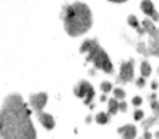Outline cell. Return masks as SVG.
Segmentation results:
<instances>
[{"label":"cell","mask_w":159,"mask_h":139,"mask_svg":"<svg viewBox=\"0 0 159 139\" xmlns=\"http://www.w3.org/2000/svg\"><path fill=\"white\" fill-rule=\"evenodd\" d=\"M95 119H96V122L99 125H105V123H107V122H109V115L105 114V112H100V114L96 115V118H95Z\"/></svg>","instance_id":"7c38bea8"},{"label":"cell","mask_w":159,"mask_h":139,"mask_svg":"<svg viewBox=\"0 0 159 139\" xmlns=\"http://www.w3.org/2000/svg\"><path fill=\"white\" fill-rule=\"evenodd\" d=\"M118 100H116V99H111V100H109V112H111V114H116V112H118Z\"/></svg>","instance_id":"5bb4252c"},{"label":"cell","mask_w":159,"mask_h":139,"mask_svg":"<svg viewBox=\"0 0 159 139\" xmlns=\"http://www.w3.org/2000/svg\"><path fill=\"white\" fill-rule=\"evenodd\" d=\"M118 109L122 110V112H126V109H128V105H126V102H120L118 105Z\"/></svg>","instance_id":"ffe728a7"},{"label":"cell","mask_w":159,"mask_h":139,"mask_svg":"<svg viewBox=\"0 0 159 139\" xmlns=\"http://www.w3.org/2000/svg\"><path fill=\"white\" fill-rule=\"evenodd\" d=\"M88 52H89V56H88V59H86V62L93 60L95 67L102 69L103 72H106V73H113V66H112V62L109 60V58H107L106 52L100 48L99 43H98L96 40H92L90 48H89Z\"/></svg>","instance_id":"3957f363"},{"label":"cell","mask_w":159,"mask_h":139,"mask_svg":"<svg viewBox=\"0 0 159 139\" xmlns=\"http://www.w3.org/2000/svg\"><path fill=\"white\" fill-rule=\"evenodd\" d=\"M75 95L79 96V98H85V103L89 105V103L92 102L93 96H95V90H93L90 83H88L86 81H82L78 85V88L75 89Z\"/></svg>","instance_id":"277c9868"},{"label":"cell","mask_w":159,"mask_h":139,"mask_svg":"<svg viewBox=\"0 0 159 139\" xmlns=\"http://www.w3.org/2000/svg\"><path fill=\"white\" fill-rule=\"evenodd\" d=\"M111 2H113V3H123L126 0H111Z\"/></svg>","instance_id":"603a6c76"},{"label":"cell","mask_w":159,"mask_h":139,"mask_svg":"<svg viewBox=\"0 0 159 139\" xmlns=\"http://www.w3.org/2000/svg\"><path fill=\"white\" fill-rule=\"evenodd\" d=\"M151 72H152L151 65H149L146 60H145V62H142V65H141V73H142V76H143V77L149 76V75H151Z\"/></svg>","instance_id":"8fae6325"},{"label":"cell","mask_w":159,"mask_h":139,"mask_svg":"<svg viewBox=\"0 0 159 139\" xmlns=\"http://www.w3.org/2000/svg\"><path fill=\"white\" fill-rule=\"evenodd\" d=\"M65 29L69 36H80L86 33L92 26V12L88 4L76 2V3L66 6L62 13Z\"/></svg>","instance_id":"7a4b0ae2"},{"label":"cell","mask_w":159,"mask_h":139,"mask_svg":"<svg viewBox=\"0 0 159 139\" xmlns=\"http://www.w3.org/2000/svg\"><path fill=\"white\" fill-rule=\"evenodd\" d=\"M149 55L159 56V29L156 30L155 35L151 36V44H149V49H146V56Z\"/></svg>","instance_id":"52a82bcc"},{"label":"cell","mask_w":159,"mask_h":139,"mask_svg":"<svg viewBox=\"0 0 159 139\" xmlns=\"http://www.w3.org/2000/svg\"><path fill=\"white\" fill-rule=\"evenodd\" d=\"M136 85L138 86H139V88H142V86H145V77L142 76V77H139V79H138L136 81Z\"/></svg>","instance_id":"7402d4cb"},{"label":"cell","mask_w":159,"mask_h":139,"mask_svg":"<svg viewBox=\"0 0 159 139\" xmlns=\"http://www.w3.org/2000/svg\"><path fill=\"white\" fill-rule=\"evenodd\" d=\"M141 7H142V12H143V13H146L149 17H152L155 22H158V20H159V13L155 10L153 3H152L151 0H142Z\"/></svg>","instance_id":"8992f818"},{"label":"cell","mask_w":159,"mask_h":139,"mask_svg":"<svg viewBox=\"0 0 159 139\" xmlns=\"http://www.w3.org/2000/svg\"><path fill=\"white\" fill-rule=\"evenodd\" d=\"M37 115H39V121L42 122V125H43L46 129L55 128V119H53L49 114H42L40 110H37Z\"/></svg>","instance_id":"9c48e42d"},{"label":"cell","mask_w":159,"mask_h":139,"mask_svg":"<svg viewBox=\"0 0 159 139\" xmlns=\"http://www.w3.org/2000/svg\"><path fill=\"white\" fill-rule=\"evenodd\" d=\"M48 102V95L46 93H39V95H33L30 98V103L36 110H42V108Z\"/></svg>","instance_id":"ba28073f"},{"label":"cell","mask_w":159,"mask_h":139,"mask_svg":"<svg viewBox=\"0 0 159 139\" xmlns=\"http://www.w3.org/2000/svg\"><path fill=\"white\" fill-rule=\"evenodd\" d=\"M133 81V59H129V62H123L120 66V73H119L118 82L126 83Z\"/></svg>","instance_id":"5b68a950"},{"label":"cell","mask_w":159,"mask_h":139,"mask_svg":"<svg viewBox=\"0 0 159 139\" xmlns=\"http://www.w3.org/2000/svg\"><path fill=\"white\" fill-rule=\"evenodd\" d=\"M151 106L152 110H153V116L159 118V102L155 100V99H151Z\"/></svg>","instance_id":"4fadbf2b"},{"label":"cell","mask_w":159,"mask_h":139,"mask_svg":"<svg viewBox=\"0 0 159 139\" xmlns=\"http://www.w3.org/2000/svg\"><path fill=\"white\" fill-rule=\"evenodd\" d=\"M90 43H92V40H85L83 42V44L80 46V53H86V52L89 50V48H90Z\"/></svg>","instance_id":"ac0fdd59"},{"label":"cell","mask_w":159,"mask_h":139,"mask_svg":"<svg viewBox=\"0 0 159 139\" xmlns=\"http://www.w3.org/2000/svg\"><path fill=\"white\" fill-rule=\"evenodd\" d=\"M128 23H129V26H132V27H138V26H139V22H138V19L135 17L133 15L128 17Z\"/></svg>","instance_id":"2e32d148"},{"label":"cell","mask_w":159,"mask_h":139,"mask_svg":"<svg viewBox=\"0 0 159 139\" xmlns=\"http://www.w3.org/2000/svg\"><path fill=\"white\" fill-rule=\"evenodd\" d=\"M132 103L135 105V106H139V105L142 103V99L139 98V96H135V98H133V100H132Z\"/></svg>","instance_id":"44dd1931"},{"label":"cell","mask_w":159,"mask_h":139,"mask_svg":"<svg viewBox=\"0 0 159 139\" xmlns=\"http://www.w3.org/2000/svg\"><path fill=\"white\" fill-rule=\"evenodd\" d=\"M113 92H115V96H116V98H118V99H125V96H126V92L123 90V89H120V88H116Z\"/></svg>","instance_id":"9a60e30c"},{"label":"cell","mask_w":159,"mask_h":139,"mask_svg":"<svg viewBox=\"0 0 159 139\" xmlns=\"http://www.w3.org/2000/svg\"><path fill=\"white\" fill-rule=\"evenodd\" d=\"M133 118L136 119V121H141V119H143V112L142 110H135V114H133Z\"/></svg>","instance_id":"d6986e66"},{"label":"cell","mask_w":159,"mask_h":139,"mask_svg":"<svg viewBox=\"0 0 159 139\" xmlns=\"http://www.w3.org/2000/svg\"><path fill=\"white\" fill-rule=\"evenodd\" d=\"M156 86H158V83H156V82H153V83H152V89H156Z\"/></svg>","instance_id":"d4e9b609"},{"label":"cell","mask_w":159,"mask_h":139,"mask_svg":"<svg viewBox=\"0 0 159 139\" xmlns=\"http://www.w3.org/2000/svg\"><path fill=\"white\" fill-rule=\"evenodd\" d=\"M100 89H102V92H111L112 90V83L111 82H103V83L100 85Z\"/></svg>","instance_id":"e0dca14e"},{"label":"cell","mask_w":159,"mask_h":139,"mask_svg":"<svg viewBox=\"0 0 159 139\" xmlns=\"http://www.w3.org/2000/svg\"><path fill=\"white\" fill-rule=\"evenodd\" d=\"M151 136H152V135H151V133H149V132H148V131L145 132V138H151Z\"/></svg>","instance_id":"cb8c5ba5"},{"label":"cell","mask_w":159,"mask_h":139,"mask_svg":"<svg viewBox=\"0 0 159 139\" xmlns=\"http://www.w3.org/2000/svg\"><path fill=\"white\" fill-rule=\"evenodd\" d=\"M0 138H36L30 110L20 95H10L0 110Z\"/></svg>","instance_id":"6da1fadb"},{"label":"cell","mask_w":159,"mask_h":139,"mask_svg":"<svg viewBox=\"0 0 159 139\" xmlns=\"http://www.w3.org/2000/svg\"><path fill=\"white\" fill-rule=\"evenodd\" d=\"M118 133H120L123 138H135L138 132H136V128H135L133 125H125V126L118 129Z\"/></svg>","instance_id":"30bf717a"}]
</instances>
